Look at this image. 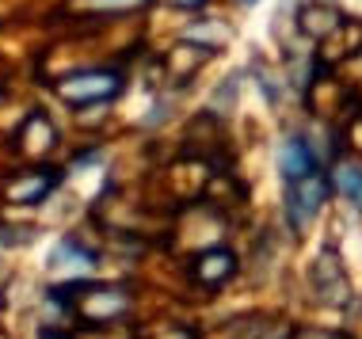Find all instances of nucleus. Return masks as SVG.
<instances>
[{
	"label": "nucleus",
	"mask_w": 362,
	"mask_h": 339,
	"mask_svg": "<svg viewBox=\"0 0 362 339\" xmlns=\"http://www.w3.org/2000/svg\"><path fill=\"white\" fill-rule=\"evenodd\" d=\"M332 27H336V12H332V8H325V12H320V8H309V12H301V31L305 35H328Z\"/></svg>",
	"instance_id": "0eeeda50"
},
{
	"label": "nucleus",
	"mask_w": 362,
	"mask_h": 339,
	"mask_svg": "<svg viewBox=\"0 0 362 339\" xmlns=\"http://www.w3.org/2000/svg\"><path fill=\"white\" fill-rule=\"evenodd\" d=\"M54 183H57V176H46V172H42V176H35V179H19V183H12V191H8V195H12L16 202H38V198L46 195V191L54 187Z\"/></svg>",
	"instance_id": "423d86ee"
},
{
	"label": "nucleus",
	"mask_w": 362,
	"mask_h": 339,
	"mask_svg": "<svg viewBox=\"0 0 362 339\" xmlns=\"http://www.w3.org/2000/svg\"><path fill=\"white\" fill-rule=\"evenodd\" d=\"M119 88H122V81L115 73H76L57 84V95L65 103H100V100L119 95Z\"/></svg>",
	"instance_id": "f257e3e1"
},
{
	"label": "nucleus",
	"mask_w": 362,
	"mask_h": 339,
	"mask_svg": "<svg viewBox=\"0 0 362 339\" xmlns=\"http://www.w3.org/2000/svg\"><path fill=\"white\" fill-rule=\"evenodd\" d=\"M240 4H252V0H240Z\"/></svg>",
	"instance_id": "9b49d317"
},
{
	"label": "nucleus",
	"mask_w": 362,
	"mask_h": 339,
	"mask_svg": "<svg viewBox=\"0 0 362 339\" xmlns=\"http://www.w3.org/2000/svg\"><path fill=\"white\" fill-rule=\"evenodd\" d=\"M76 294H81V316L84 321H92V324H100V321H111V316H119L126 313V294L122 290H84V286H76Z\"/></svg>",
	"instance_id": "7ed1b4c3"
},
{
	"label": "nucleus",
	"mask_w": 362,
	"mask_h": 339,
	"mask_svg": "<svg viewBox=\"0 0 362 339\" xmlns=\"http://www.w3.org/2000/svg\"><path fill=\"white\" fill-rule=\"evenodd\" d=\"M279 172H282L286 179L309 176V172H313V157H309L305 141H298V138L282 141V149H279Z\"/></svg>",
	"instance_id": "39448f33"
},
{
	"label": "nucleus",
	"mask_w": 362,
	"mask_h": 339,
	"mask_svg": "<svg viewBox=\"0 0 362 339\" xmlns=\"http://www.w3.org/2000/svg\"><path fill=\"white\" fill-rule=\"evenodd\" d=\"M88 8H100V12H130V8H141L145 0H84Z\"/></svg>",
	"instance_id": "1a4fd4ad"
},
{
	"label": "nucleus",
	"mask_w": 362,
	"mask_h": 339,
	"mask_svg": "<svg viewBox=\"0 0 362 339\" xmlns=\"http://www.w3.org/2000/svg\"><path fill=\"white\" fill-rule=\"evenodd\" d=\"M172 4H180V8H199V4H206V0H172Z\"/></svg>",
	"instance_id": "9d476101"
},
{
	"label": "nucleus",
	"mask_w": 362,
	"mask_h": 339,
	"mask_svg": "<svg viewBox=\"0 0 362 339\" xmlns=\"http://www.w3.org/2000/svg\"><path fill=\"white\" fill-rule=\"evenodd\" d=\"M46 339H50V335H46Z\"/></svg>",
	"instance_id": "f8f14e48"
},
{
	"label": "nucleus",
	"mask_w": 362,
	"mask_h": 339,
	"mask_svg": "<svg viewBox=\"0 0 362 339\" xmlns=\"http://www.w3.org/2000/svg\"><path fill=\"white\" fill-rule=\"evenodd\" d=\"M336 187L344 191L355 206H362V168H339L336 172Z\"/></svg>",
	"instance_id": "6e6552de"
},
{
	"label": "nucleus",
	"mask_w": 362,
	"mask_h": 339,
	"mask_svg": "<svg viewBox=\"0 0 362 339\" xmlns=\"http://www.w3.org/2000/svg\"><path fill=\"white\" fill-rule=\"evenodd\" d=\"M233 270H237V256L225 251V248L202 251V256L194 259V278H199L202 286H221L225 278H233Z\"/></svg>",
	"instance_id": "20e7f679"
},
{
	"label": "nucleus",
	"mask_w": 362,
	"mask_h": 339,
	"mask_svg": "<svg viewBox=\"0 0 362 339\" xmlns=\"http://www.w3.org/2000/svg\"><path fill=\"white\" fill-rule=\"evenodd\" d=\"M325 195H328V183L320 179V172H309V176H301V179H290V202H286V210H290L293 225H305V221L320 210Z\"/></svg>",
	"instance_id": "f03ea898"
}]
</instances>
